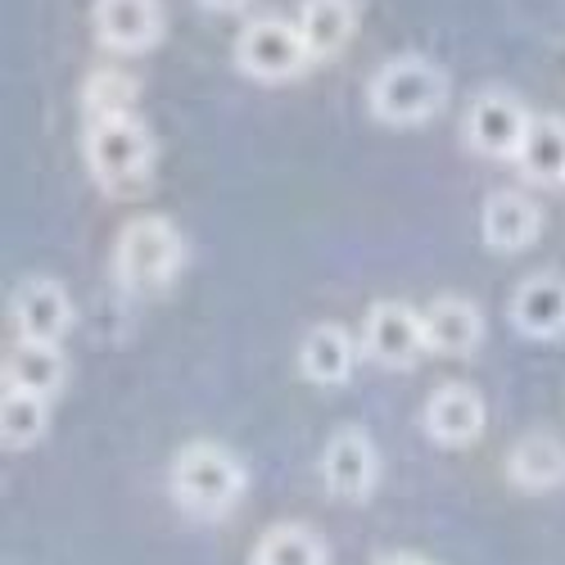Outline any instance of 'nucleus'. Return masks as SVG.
Masks as SVG:
<instances>
[{"label":"nucleus","instance_id":"nucleus-1","mask_svg":"<svg viewBox=\"0 0 565 565\" xmlns=\"http://www.w3.org/2000/svg\"><path fill=\"white\" fill-rule=\"evenodd\" d=\"M371 114L390 127L430 122L448 105V73L426 55H394L371 77Z\"/></svg>","mask_w":565,"mask_h":565},{"label":"nucleus","instance_id":"nucleus-2","mask_svg":"<svg viewBox=\"0 0 565 565\" xmlns=\"http://www.w3.org/2000/svg\"><path fill=\"white\" fill-rule=\"evenodd\" d=\"M245 489H249L245 461L222 444H191V448H181L177 461H172L177 507L191 511V515H204V521L226 515L235 502L245 498Z\"/></svg>","mask_w":565,"mask_h":565},{"label":"nucleus","instance_id":"nucleus-3","mask_svg":"<svg viewBox=\"0 0 565 565\" xmlns=\"http://www.w3.org/2000/svg\"><path fill=\"white\" fill-rule=\"evenodd\" d=\"M86 163L105 191H131L154 168V136L136 114L90 118L86 127Z\"/></svg>","mask_w":565,"mask_h":565},{"label":"nucleus","instance_id":"nucleus-4","mask_svg":"<svg viewBox=\"0 0 565 565\" xmlns=\"http://www.w3.org/2000/svg\"><path fill=\"white\" fill-rule=\"evenodd\" d=\"M181 263H185V241L168 217H136L122 226L114 249V271L127 290L150 295L172 286Z\"/></svg>","mask_w":565,"mask_h":565},{"label":"nucleus","instance_id":"nucleus-5","mask_svg":"<svg viewBox=\"0 0 565 565\" xmlns=\"http://www.w3.org/2000/svg\"><path fill=\"white\" fill-rule=\"evenodd\" d=\"M235 64H241L249 77H258V82H290L312 64V55L303 45L299 23L254 19L241 32V41H235Z\"/></svg>","mask_w":565,"mask_h":565},{"label":"nucleus","instance_id":"nucleus-6","mask_svg":"<svg viewBox=\"0 0 565 565\" xmlns=\"http://www.w3.org/2000/svg\"><path fill=\"white\" fill-rule=\"evenodd\" d=\"M530 109L511 90H484L466 114V140L484 159H515L530 136Z\"/></svg>","mask_w":565,"mask_h":565},{"label":"nucleus","instance_id":"nucleus-7","mask_svg":"<svg viewBox=\"0 0 565 565\" xmlns=\"http://www.w3.org/2000/svg\"><path fill=\"white\" fill-rule=\"evenodd\" d=\"M362 349H366L371 362L403 371L430 349L426 344V317H420L416 308H407V303H398V299L375 303L362 321Z\"/></svg>","mask_w":565,"mask_h":565},{"label":"nucleus","instance_id":"nucleus-8","mask_svg":"<svg viewBox=\"0 0 565 565\" xmlns=\"http://www.w3.org/2000/svg\"><path fill=\"white\" fill-rule=\"evenodd\" d=\"M321 480L335 498L362 502L375 489V480H381V452H375L371 435L358 426L340 430L321 452Z\"/></svg>","mask_w":565,"mask_h":565},{"label":"nucleus","instance_id":"nucleus-9","mask_svg":"<svg viewBox=\"0 0 565 565\" xmlns=\"http://www.w3.org/2000/svg\"><path fill=\"white\" fill-rule=\"evenodd\" d=\"M14 326L19 340H36V344H60L73 331V299L60 280L45 276H28L14 290Z\"/></svg>","mask_w":565,"mask_h":565},{"label":"nucleus","instance_id":"nucleus-10","mask_svg":"<svg viewBox=\"0 0 565 565\" xmlns=\"http://www.w3.org/2000/svg\"><path fill=\"white\" fill-rule=\"evenodd\" d=\"M507 317L525 340H561L565 335V276L556 271L525 276L511 295Z\"/></svg>","mask_w":565,"mask_h":565},{"label":"nucleus","instance_id":"nucleus-11","mask_svg":"<svg viewBox=\"0 0 565 565\" xmlns=\"http://www.w3.org/2000/svg\"><path fill=\"white\" fill-rule=\"evenodd\" d=\"M96 36L118 55H146L163 36L159 0H96Z\"/></svg>","mask_w":565,"mask_h":565},{"label":"nucleus","instance_id":"nucleus-12","mask_svg":"<svg viewBox=\"0 0 565 565\" xmlns=\"http://www.w3.org/2000/svg\"><path fill=\"white\" fill-rule=\"evenodd\" d=\"M484 398L470 385H439L426 403V435L444 448H466L484 435Z\"/></svg>","mask_w":565,"mask_h":565},{"label":"nucleus","instance_id":"nucleus-13","mask_svg":"<svg viewBox=\"0 0 565 565\" xmlns=\"http://www.w3.org/2000/svg\"><path fill=\"white\" fill-rule=\"evenodd\" d=\"M480 231H484V245L498 254H521L539 241L543 231V213L530 195L521 191H498L489 195L484 213H480Z\"/></svg>","mask_w":565,"mask_h":565},{"label":"nucleus","instance_id":"nucleus-14","mask_svg":"<svg viewBox=\"0 0 565 565\" xmlns=\"http://www.w3.org/2000/svg\"><path fill=\"white\" fill-rule=\"evenodd\" d=\"M426 344L430 353H444V358H466L484 340V317L470 299H457V295H444L435 299L426 312Z\"/></svg>","mask_w":565,"mask_h":565},{"label":"nucleus","instance_id":"nucleus-15","mask_svg":"<svg viewBox=\"0 0 565 565\" xmlns=\"http://www.w3.org/2000/svg\"><path fill=\"white\" fill-rule=\"evenodd\" d=\"M358 28V0H303L299 10V32L312 60L340 55Z\"/></svg>","mask_w":565,"mask_h":565},{"label":"nucleus","instance_id":"nucleus-16","mask_svg":"<svg viewBox=\"0 0 565 565\" xmlns=\"http://www.w3.org/2000/svg\"><path fill=\"white\" fill-rule=\"evenodd\" d=\"M353 362H358V349L344 326H312L299 349V371L312 385H344L353 375Z\"/></svg>","mask_w":565,"mask_h":565},{"label":"nucleus","instance_id":"nucleus-17","mask_svg":"<svg viewBox=\"0 0 565 565\" xmlns=\"http://www.w3.org/2000/svg\"><path fill=\"white\" fill-rule=\"evenodd\" d=\"M507 476L515 489L525 493H547L556 484H565V444L552 435H530L515 444L511 461H507Z\"/></svg>","mask_w":565,"mask_h":565},{"label":"nucleus","instance_id":"nucleus-18","mask_svg":"<svg viewBox=\"0 0 565 565\" xmlns=\"http://www.w3.org/2000/svg\"><path fill=\"white\" fill-rule=\"evenodd\" d=\"M64 385V353L60 344H36V340H19L6 358V390H23V394H41L51 398Z\"/></svg>","mask_w":565,"mask_h":565},{"label":"nucleus","instance_id":"nucleus-19","mask_svg":"<svg viewBox=\"0 0 565 565\" xmlns=\"http://www.w3.org/2000/svg\"><path fill=\"white\" fill-rule=\"evenodd\" d=\"M515 163L530 181H565V118H534Z\"/></svg>","mask_w":565,"mask_h":565},{"label":"nucleus","instance_id":"nucleus-20","mask_svg":"<svg viewBox=\"0 0 565 565\" xmlns=\"http://www.w3.org/2000/svg\"><path fill=\"white\" fill-rule=\"evenodd\" d=\"M45 426H51V398L6 390V398H0V444L14 452L32 448L45 435Z\"/></svg>","mask_w":565,"mask_h":565},{"label":"nucleus","instance_id":"nucleus-21","mask_svg":"<svg viewBox=\"0 0 565 565\" xmlns=\"http://www.w3.org/2000/svg\"><path fill=\"white\" fill-rule=\"evenodd\" d=\"M249 565H326V543L303 525H271Z\"/></svg>","mask_w":565,"mask_h":565},{"label":"nucleus","instance_id":"nucleus-22","mask_svg":"<svg viewBox=\"0 0 565 565\" xmlns=\"http://www.w3.org/2000/svg\"><path fill=\"white\" fill-rule=\"evenodd\" d=\"M136 90H140V86H136L127 73H118V68H96V73L86 77V86H82V105H86L90 118L131 114Z\"/></svg>","mask_w":565,"mask_h":565},{"label":"nucleus","instance_id":"nucleus-23","mask_svg":"<svg viewBox=\"0 0 565 565\" xmlns=\"http://www.w3.org/2000/svg\"><path fill=\"white\" fill-rule=\"evenodd\" d=\"M204 6H209V10H245L249 0H204Z\"/></svg>","mask_w":565,"mask_h":565},{"label":"nucleus","instance_id":"nucleus-24","mask_svg":"<svg viewBox=\"0 0 565 565\" xmlns=\"http://www.w3.org/2000/svg\"><path fill=\"white\" fill-rule=\"evenodd\" d=\"M381 565H430L426 556H390V561H381Z\"/></svg>","mask_w":565,"mask_h":565}]
</instances>
